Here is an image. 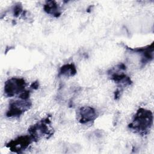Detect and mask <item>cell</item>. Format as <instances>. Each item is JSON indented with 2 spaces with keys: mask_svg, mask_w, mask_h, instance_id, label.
<instances>
[{
  "mask_svg": "<svg viewBox=\"0 0 154 154\" xmlns=\"http://www.w3.org/2000/svg\"><path fill=\"white\" fill-rule=\"evenodd\" d=\"M31 103L27 100H14L10 103L9 108L6 113L7 117H19L25 111L28 110Z\"/></svg>",
  "mask_w": 154,
  "mask_h": 154,
  "instance_id": "obj_3",
  "label": "cell"
},
{
  "mask_svg": "<svg viewBox=\"0 0 154 154\" xmlns=\"http://www.w3.org/2000/svg\"><path fill=\"white\" fill-rule=\"evenodd\" d=\"M38 82H37V81H35V82H32V84L31 85V88H32V89H34V90H36V89H37L38 88Z\"/></svg>",
  "mask_w": 154,
  "mask_h": 154,
  "instance_id": "obj_10",
  "label": "cell"
},
{
  "mask_svg": "<svg viewBox=\"0 0 154 154\" xmlns=\"http://www.w3.org/2000/svg\"><path fill=\"white\" fill-rule=\"evenodd\" d=\"M33 141L31 137L29 135H22L20 136L15 140H13L8 143L6 145L10 150L19 153L22 150L26 149L29 145Z\"/></svg>",
  "mask_w": 154,
  "mask_h": 154,
  "instance_id": "obj_4",
  "label": "cell"
},
{
  "mask_svg": "<svg viewBox=\"0 0 154 154\" xmlns=\"http://www.w3.org/2000/svg\"><path fill=\"white\" fill-rule=\"evenodd\" d=\"M153 123V114L150 110L140 108L134 116L129 128L141 135L149 133Z\"/></svg>",
  "mask_w": 154,
  "mask_h": 154,
  "instance_id": "obj_1",
  "label": "cell"
},
{
  "mask_svg": "<svg viewBox=\"0 0 154 154\" xmlns=\"http://www.w3.org/2000/svg\"><path fill=\"white\" fill-rule=\"evenodd\" d=\"M44 10L48 14H52L57 17L61 14L60 8L56 2L53 1H47L44 5Z\"/></svg>",
  "mask_w": 154,
  "mask_h": 154,
  "instance_id": "obj_6",
  "label": "cell"
},
{
  "mask_svg": "<svg viewBox=\"0 0 154 154\" xmlns=\"http://www.w3.org/2000/svg\"><path fill=\"white\" fill-rule=\"evenodd\" d=\"M13 11H14V16L16 17H17L22 11V7L21 5H19V4L16 5L14 7Z\"/></svg>",
  "mask_w": 154,
  "mask_h": 154,
  "instance_id": "obj_9",
  "label": "cell"
},
{
  "mask_svg": "<svg viewBox=\"0 0 154 154\" xmlns=\"http://www.w3.org/2000/svg\"><path fill=\"white\" fill-rule=\"evenodd\" d=\"M111 79H112L115 82L119 83L125 86L129 85L132 83L130 78L124 73H117L115 72L111 73Z\"/></svg>",
  "mask_w": 154,
  "mask_h": 154,
  "instance_id": "obj_7",
  "label": "cell"
},
{
  "mask_svg": "<svg viewBox=\"0 0 154 154\" xmlns=\"http://www.w3.org/2000/svg\"><path fill=\"white\" fill-rule=\"evenodd\" d=\"M26 83L23 78H12L7 80L4 85V93L7 97H13L25 90Z\"/></svg>",
  "mask_w": 154,
  "mask_h": 154,
  "instance_id": "obj_2",
  "label": "cell"
},
{
  "mask_svg": "<svg viewBox=\"0 0 154 154\" xmlns=\"http://www.w3.org/2000/svg\"><path fill=\"white\" fill-rule=\"evenodd\" d=\"M79 122L82 124L94 121L97 117L96 112L94 108L90 106H83L79 109Z\"/></svg>",
  "mask_w": 154,
  "mask_h": 154,
  "instance_id": "obj_5",
  "label": "cell"
},
{
  "mask_svg": "<svg viewBox=\"0 0 154 154\" xmlns=\"http://www.w3.org/2000/svg\"><path fill=\"white\" fill-rule=\"evenodd\" d=\"M76 73V69L72 63L63 66L60 70V74L66 76H72Z\"/></svg>",
  "mask_w": 154,
  "mask_h": 154,
  "instance_id": "obj_8",
  "label": "cell"
}]
</instances>
